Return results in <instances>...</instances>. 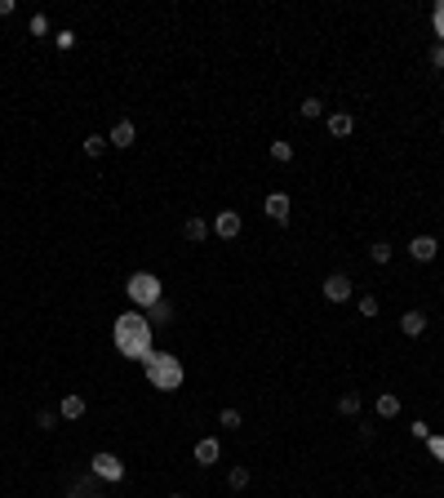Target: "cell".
<instances>
[{
  "label": "cell",
  "instance_id": "1",
  "mask_svg": "<svg viewBox=\"0 0 444 498\" xmlns=\"http://www.w3.org/2000/svg\"><path fill=\"white\" fill-rule=\"evenodd\" d=\"M111 338H116V352L129 356V361L143 365L156 347H151V321L143 312H120L116 325H111Z\"/></svg>",
  "mask_w": 444,
  "mask_h": 498
},
{
  "label": "cell",
  "instance_id": "2",
  "mask_svg": "<svg viewBox=\"0 0 444 498\" xmlns=\"http://www.w3.org/2000/svg\"><path fill=\"white\" fill-rule=\"evenodd\" d=\"M143 370H147V383L156 392H178V387H183V378H187L183 361H178L174 352H151L143 361Z\"/></svg>",
  "mask_w": 444,
  "mask_h": 498
},
{
  "label": "cell",
  "instance_id": "3",
  "mask_svg": "<svg viewBox=\"0 0 444 498\" xmlns=\"http://www.w3.org/2000/svg\"><path fill=\"white\" fill-rule=\"evenodd\" d=\"M125 294H129V303H134L138 312H151V307L165 298V285H160V276H151V271H134V276L125 280Z\"/></svg>",
  "mask_w": 444,
  "mask_h": 498
},
{
  "label": "cell",
  "instance_id": "4",
  "mask_svg": "<svg viewBox=\"0 0 444 498\" xmlns=\"http://www.w3.org/2000/svg\"><path fill=\"white\" fill-rule=\"evenodd\" d=\"M89 467H93V476H98V481H107V485H120V481H125V463H120L116 454H107V449H102V454H93Z\"/></svg>",
  "mask_w": 444,
  "mask_h": 498
},
{
  "label": "cell",
  "instance_id": "5",
  "mask_svg": "<svg viewBox=\"0 0 444 498\" xmlns=\"http://www.w3.org/2000/svg\"><path fill=\"white\" fill-rule=\"evenodd\" d=\"M320 289H325V298H329V303H347V298L355 294L351 276H342V271H334V276H325V285H320Z\"/></svg>",
  "mask_w": 444,
  "mask_h": 498
},
{
  "label": "cell",
  "instance_id": "6",
  "mask_svg": "<svg viewBox=\"0 0 444 498\" xmlns=\"http://www.w3.org/2000/svg\"><path fill=\"white\" fill-rule=\"evenodd\" d=\"M289 210H294V201H289L285 192H271V196H267V205H262V214H267L276 227H285V223H289Z\"/></svg>",
  "mask_w": 444,
  "mask_h": 498
},
{
  "label": "cell",
  "instance_id": "7",
  "mask_svg": "<svg viewBox=\"0 0 444 498\" xmlns=\"http://www.w3.org/2000/svg\"><path fill=\"white\" fill-rule=\"evenodd\" d=\"M209 227H213V236H218V240H235V236H240V227H244V223H240V214H235V210H222L218 218L209 223Z\"/></svg>",
  "mask_w": 444,
  "mask_h": 498
},
{
  "label": "cell",
  "instance_id": "8",
  "mask_svg": "<svg viewBox=\"0 0 444 498\" xmlns=\"http://www.w3.org/2000/svg\"><path fill=\"white\" fill-rule=\"evenodd\" d=\"M436 253H440V240L436 236H413L409 240V258L413 262H436Z\"/></svg>",
  "mask_w": 444,
  "mask_h": 498
},
{
  "label": "cell",
  "instance_id": "9",
  "mask_svg": "<svg viewBox=\"0 0 444 498\" xmlns=\"http://www.w3.org/2000/svg\"><path fill=\"white\" fill-rule=\"evenodd\" d=\"M134 138H138V125H134V120H116V125H111V134H107V143L125 152V147H134Z\"/></svg>",
  "mask_w": 444,
  "mask_h": 498
},
{
  "label": "cell",
  "instance_id": "10",
  "mask_svg": "<svg viewBox=\"0 0 444 498\" xmlns=\"http://www.w3.org/2000/svg\"><path fill=\"white\" fill-rule=\"evenodd\" d=\"M196 467H213V463H218V458H222V445H218V440H213V436H205V440H196Z\"/></svg>",
  "mask_w": 444,
  "mask_h": 498
},
{
  "label": "cell",
  "instance_id": "11",
  "mask_svg": "<svg viewBox=\"0 0 444 498\" xmlns=\"http://www.w3.org/2000/svg\"><path fill=\"white\" fill-rule=\"evenodd\" d=\"M351 129H355V116H351V111H329V134H334V138H347Z\"/></svg>",
  "mask_w": 444,
  "mask_h": 498
},
{
  "label": "cell",
  "instance_id": "12",
  "mask_svg": "<svg viewBox=\"0 0 444 498\" xmlns=\"http://www.w3.org/2000/svg\"><path fill=\"white\" fill-rule=\"evenodd\" d=\"M147 321H151V330H160V325H169L174 321V303H169V298H160L156 307H151V312H143Z\"/></svg>",
  "mask_w": 444,
  "mask_h": 498
},
{
  "label": "cell",
  "instance_id": "13",
  "mask_svg": "<svg viewBox=\"0 0 444 498\" xmlns=\"http://www.w3.org/2000/svg\"><path fill=\"white\" fill-rule=\"evenodd\" d=\"M209 223H205V218H187V227H183V236L187 240H191V245H205V240H209Z\"/></svg>",
  "mask_w": 444,
  "mask_h": 498
},
{
  "label": "cell",
  "instance_id": "14",
  "mask_svg": "<svg viewBox=\"0 0 444 498\" xmlns=\"http://www.w3.org/2000/svg\"><path fill=\"white\" fill-rule=\"evenodd\" d=\"M400 334H409V338L427 334V316H422V312H404L400 316Z\"/></svg>",
  "mask_w": 444,
  "mask_h": 498
},
{
  "label": "cell",
  "instance_id": "15",
  "mask_svg": "<svg viewBox=\"0 0 444 498\" xmlns=\"http://www.w3.org/2000/svg\"><path fill=\"white\" fill-rule=\"evenodd\" d=\"M373 409H377V418H395L400 414V396H395V392H382V396L373 400Z\"/></svg>",
  "mask_w": 444,
  "mask_h": 498
},
{
  "label": "cell",
  "instance_id": "16",
  "mask_svg": "<svg viewBox=\"0 0 444 498\" xmlns=\"http://www.w3.org/2000/svg\"><path fill=\"white\" fill-rule=\"evenodd\" d=\"M338 414H342V418L360 414V392H342V396H338Z\"/></svg>",
  "mask_w": 444,
  "mask_h": 498
},
{
  "label": "cell",
  "instance_id": "17",
  "mask_svg": "<svg viewBox=\"0 0 444 498\" xmlns=\"http://www.w3.org/2000/svg\"><path fill=\"white\" fill-rule=\"evenodd\" d=\"M58 414H62V418H84V396H75V392H71V396H62Z\"/></svg>",
  "mask_w": 444,
  "mask_h": 498
},
{
  "label": "cell",
  "instance_id": "18",
  "mask_svg": "<svg viewBox=\"0 0 444 498\" xmlns=\"http://www.w3.org/2000/svg\"><path fill=\"white\" fill-rule=\"evenodd\" d=\"M271 161H276V165H294V143L276 138V143H271Z\"/></svg>",
  "mask_w": 444,
  "mask_h": 498
},
{
  "label": "cell",
  "instance_id": "19",
  "mask_svg": "<svg viewBox=\"0 0 444 498\" xmlns=\"http://www.w3.org/2000/svg\"><path fill=\"white\" fill-rule=\"evenodd\" d=\"M302 120H320V116H325V98H316V93H311V98H302Z\"/></svg>",
  "mask_w": 444,
  "mask_h": 498
},
{
  "label": "cell",
  "instance_id": "20",
  "mask_svg": "<svg viewBox=\"0 0 444 498\" xmlns=\"http://www.w3.org/2000/svg\"><path fill=\"white\" fill-rule=\"evenodd\" d=\"M249 467H231V472H226V485H231V490H249Z\"/></svg>",
  "mask_w": 444,
  "mask_h": 498
},
{
  "label": "cell",
  "instance_id": "21",
  "mask_svg": "<svg viewBox=\"0 0 444 498\" xmlns=\"http://www.w3.org/2000/svg\"><path fill=\"white\" fill-rule=\"evenodd\" d=\"M107 138H102V134H89V138H84V156H102V152H107Z\"/></svg>",
  "mask_w": 444,
  "mask_h": 498
},
{
  "label": "cell",
  "instance_id": "22",
  "mask_svg": "<svg viewBox=\"0 0 444 498\" xmlns=\"http://www.w3.org/2000/svg\"><path fill=\"white\" fill-rule=\"evenodd\" d=\"M58 422H62V414H58V409H40V414H36V427H45V431H54Z\"/></svg>",
  "mask_w": 444,
  "mask_h": 498
},
{
  "label": "cell",
  "instance_id": "23",
  "mask_svg": "<svg viewBox=\"0 0 444 498\" xmlns=\"http://www.w3.org/2000/svg\"><path fill=\"white\" fill-rule=\"evenodd\" d=\"M355 307H360V321H373V316L382 312V307H377V298H373V294H364V298H360V303H355Z\"/></svg>",
  "mask_w": 444,
  "mask_h": 498
},
{
  "label": "cell",
  "instance_id": "24",
  "mask_svg": "<svg viewBox=\"0 0 444 498\" xmlns=\"http://www.w3.org/2000/svg\"><path fill=\"white\" fill-rule=\"evenodd\" d=\"M369 258L377 262V267H382V262H391V245H386V240H377V245H369Z\"/></svg>",
  "mask_w": 444,
  "mask_h": 498
},
{
  "label": "cell",
  "instance_id": "25",
  "mask_svg": "<svg viewBox=\"0 0 444 498\" xmlns=\"http://www.w3.org/2000/svg\"><path fill=\"white\" fill-rule=\"evenodd\" d=\"M218 427L222 431H235V427H240V409H222V414H218Z\"/></svg>",
  "mask_w": 444,
  "mask_h": 498
},
{
  "label": "cell",
  "instance_id": "26",
  "mask_svg": "<svg viewBox=\"0 0 444 498\" xmlns=\"http://www.w3.org/2000/svg\"><path fill=\"white\" fill-rule=\"evenodd\" d=\"M431 27H436V36H440V45H444V5L431 9Z\"/></svg>",
  "mask_w": 444,
  "mask_h": 498
},
{
  "label": "cell",
  "instance_id": "27",
  "mask_svg": "<svg viewBox=\"0 0 444 498\" xmlns=\"http://www.w3.org/2000/svg\"><path fill=\"white\" fill-rule=\"evenodd\" d=\"M32 36H40V41L49 36V18H45V14H36V18H32Z\"/></svg>",
  "mask_w": 444,
  "mask_h": 498
},
{
  "label": "cell",
  "instance_id": "28",
  "mask_svg": "<svg viewBox=\"0 0 444 498\" xmlns=\"http://www.w3.org/2000/svg\"><path fill=\"white\" fill-rule=\"evenodd\" d=\"M427 449H431V458L444 463V436H427Z\"/></svg>",
  "mask_w": 444,
  "mask_h": 498
},
{
  "label": "cell",
  "instance_id": "29",
  "mask_svg": "<svg viewBox=\"0 0 444 498\" xmlns=\"http://www.w3.org/2000/svg\"><path fill=\"white\" fill-rule=\"evenodd\" d=\"M54 45H58V49H71V45H75V32H58V36H54Z\"/></svg>",
  "mask_w": 444,
  "mask_h": 498
},
{
  "label": "cell",
  "instance_id": "30",
  "mask_svg": "<svg viewBox=\"0 0 444 498\" xmlns=\"http://www.w3.org/2000/svg\"><path fill=\"white\" fill-rule=\"evenodd\" d=\"M431 67L444 71V45H431Z\"/></svg>",
  "mask_w": 444,
  "mask_h": 498
},
{
  "label": "cell",
  "instance_id": "31",
  "mask_svg": "<svg viewBox=\"0 0 444 498\" xmlns=\"http://www.w3.org/2000/svg\"><path fill=\"white\" fill-rule=\"evenodd\" d=\"M14 9H18L14 0H0V18H9V14H14Z\"/></svg>",
  "mask_w": 444,
  "mask_h": 498
},
{
  "label": "cell",
  "instance_id": "32",
  "mask_svg": "<svg viewBox=\"0 0 444 498\" xmlns=\"http://www.w3.org/2000/svg\"><path fill=\"white\" fill-rule=\"evenodd\" d=\"M169 498H187V494H169Z\"/></svg>",
  "mask_w": 444,
  "mask_h": 498
}]
</instances>
